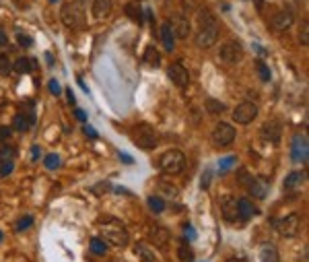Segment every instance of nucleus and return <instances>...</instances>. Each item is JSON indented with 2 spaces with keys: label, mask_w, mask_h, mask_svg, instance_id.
<instances>
[{
  "label": "nucleus",
  "mask_w": 309,
  "mask_h": 262,
  "mask_svg": "<svg viewBox=\"0 0 309 262\" xmlns=\"http://www.w3.org/2000/svg\"><path fill=\"white\" fill-rule=\"evenodd\" d=\"M91 252L97 254V256H105L107 254V244L103 242L101 237H93L91 239Z\"/></svg>",
  "instance_id": "c85d7f7f"
},
{
  "label": "nucleus",
  "mask_w": 309,
  "mask_h": 262,
  "mask_svg": "<svg viewBox=\"0 0 309 262\" xmlns=\"http://www.w3.org/2000/svg\"><path fill=\"white\" fill-rule=\"evenodd\" d=\"M299 227H301V217L297 213H291V215L282 217V219L274 221V229L282 237H295L299 233Z\"/></svg>",
  "instance_id": "423d86ee"
},
{
  "label": "nucleus",
  "mask_w": 309,
  "mask_h": 262,
  "mask_svg": "<svg viewBox=\"0 0 309 262\" xmlns=\"http://www.w3.org/2000/svg\"><path fill=\"white\" fill-rule=\"evenodd\" d=\"M17 41H19V43H21V46H23V48H29L31 43H33V39H31L27 33H19V35H17Z\"/></svg>",
  "instance_id": "a19ab883"
},
{
  "label": "nucleus",
  "mask_w": 309,
  "mask_h": 262,
  "mask_svg": "<svg viewBox=\"0 0 309 262\" xmlns=\"http://www.w3.org/2000/svg\"><path fill=\"white\" fill-rule=\"evenodd\" d=\"M126 17H130L132 21H136V23H142V9H140V5L138 3H128L126 5Z\"/></svg>",
  "instance_id": "bb28decb"
},
{
  "label": "nucleus",
  "mask_w": 309,
  "mask_h": 262,
  "mask_svg": "<svg viewBox=\"0 0 309 262\" xmlns=\"http://www.w3.org/2000/svg\"><path fill=\"white\" fill-rule=\"evenodd\" d=\"M237 133H235V128L227 122H218L214 128H212V143L216 147H229L233 141H235Z\"/></svg>",
  "instance_id": "6e6552de"
},
{
  "label": "nucleus",
  "mask_w": 309,
  "mask_h": 262,
  "mask_svg": "<svg viewBox=\"0 0 309 262\" xmlns=\"http://www.w3.org/2000/svg\"><path fill=\"white\" fill-rule=\"evenodd\" d=\"M83 130H85V135L89 137V139H97V130H95L93 126H87V124H85V128H83Z\"/></svg>",
  "instance_id": "a18cd8bd"
},
{
  "label": "nucleus",
  "mask_w": 309,
  "mask_h": 262,
  "mask_svg": "<svg viewBox=\"0 0 309 262\" xmlns=\"http://www.w3.org/2000/svg\"><path fill=\"white\" fill-rule=\"evenodd\" d=\"M132 141L136 143L138 149L142 151H150L157 147L159 143V135H157V130H154L150 124L142 122V124H136L134 128H132Z\"/></svg>",
  "instance_id": "20e7f679"
},
{
  "label": "nucleus",
  "mask_w": 309,
  "mask_h": 262,
  "mask_svg": "<svg viewBox=\"0 0 309 262\" xmlns=\"http://www.w3.org/2000/svg\"><path fill=\"white\" fill-rule=\"evenodd\" d=\"M239 182L244 184V186H248V184L252 182V176H250L248 171H239Z\"/></svg>",
  "instance_id": "c03bdc74"
},
{
  "label": "nucleus",
  "mask_w": 309,
  "mask_h": 262,
  "mask_svg": "<svg viewBox=\"0 0 309 262\" xmlns=\"http://www.w3.org/2000/svg\"><path fill=\"white\" fill-rule=\"evenodd\" d=\"M148 207L154 213H163L165 211V201L159 199V196H150V199H148Z\"/></svg>",
  "instance_id": "72a5a7b5"
},
{
  "label": "nucleus",
  "mask_w": 309,
  "mask_h": 262,
  "mask_svg": "<svg viewBox=\"0 0 309 262\" xmlns=\"http://www.w3.org/2000/svg\"><path fill=\"white\" fill-rule=\"evenodd\" d=\"M305 182V171H293L284 180V190H295Z\"/></svg>",
  "instance_id": "b1692460"
},
{
  "label": "nucleus",
  "mask_w": 309,
  "mask_h": 262,
  "mask_svg": "<svg viewBox=\"0 0 309 262\" xmlns=\"http://www.w3.org/2000/svg\"><path fill=\"white\" fill-rule=\"evenodd\" d=\"M33 69H35V60H31V58H19L13 64V71H17L19 75H29Z\"/></svg>",
  "instance_id": "393cba45"
},
{
  "label": "nucleus",
  "mask_w": 309,
  "mask_h": 262,
  "mask_svg": "<svg viewBox=\"0 0 309 262\" xmlns=\"http://www.w3.org/2000/svg\"><path fill=\"white\" fill-rule=\"evenodd\" d=\"M178 254H180V260H182V262H194V252L190 250V246H188L186 242H182Z\"/></svg>",
  "instance_id": "473e14b6"
},
{
  "label": "nucleus",
  "mask_w": 309,
  "mask_h": 262,
  "mask_svg": "<svg viewBox=\"0 0 309 262\" xmlns=\"http://www.w3.org/2000/svg\"><path fill=\"white\" fill-rule=\"evenodd\" d=\"M66 97H68V103H70V105H74V103H76V99H74V93H72L70 89L66 91Z\"/></svg>",
  "instance_id": "3c124183"
},
{
  "label": "nucleus",
  "mask_w": 309,
  "mask_h": 262,
  "mask_svg": "<svg viewBox=\"0 0 309 262\" xmlns=\"http://www.w3.org/2000/svg\"><path fill=\"white\" fill-rule=\"evenodd\" d=\"M204 105H206V112H208V114H220V112L225 110V103H220V101H216V99H206Z\"/></svg>",
  "instance_id": "c756f323"
},
{
  "label": "nucleus",
  "mask_w": 309,
  "mask_h": 262,
  "mask_svg": "<svg viewBox=\"0 0 309 262\" xmlns=\"http://www.w3.org/2000/svg\"><path fill=\"white\" fill-rule=\"evenodd\" d=\"M227 262H248V260L246 258H229Z\"/></svg>",
  "instance_id": "5fc2aeb1"
},
{
  "label": "nucleus",
  "mask_w": 309,
  "mask_h": 262,
  "mask_svg": "<svg viewBox=\"0 0 309 262\" xmlns=\"http://www.w3.org/2000/svg\"><path fill=\"white\" fill-rule=\"evenodd\" d=\"M0 242H3V231H0Z\"/></svg>",
  "instance_id": "6e6d98bb"
},
{
  "label": "nucleus",
  "mask_w": 309,
  "mask_h": 262,
  "mask_svg": "<svg viewBox=\"0 0 309 262\" xmlns=\"http://www.w3.org/2000/svg\"><path fill=\"white\" fill-rule=\"evenodd\" d=\"M157 165L161 171L169 173V176H175V173H182L186 169V155L178 149H169L159 157Z\"/></svg>",
  "instance_id": "39448f33"
},
{
  "label": "nucleus",
  "mask_w": 309,
  "mask_h": 262,
  "mask_svg": "<svg viewBox=\"0 0 309 262\" xmlns=\"http://www.w3.org/2000/svg\"><path fill=\"white\" fill-rule=\"evenodd\" d=\"M159 35H161V41H163L165 50H167V52H173V50H175V37H173L171 29H169V23H163V25H161Z\"/></svg>",
  "instance_id": "5701e85b"
},
{
  "label": "nucleus",
  "mask_w": 309,
  "mask_h": 262,
  "mask_svg": "<svg viewBox=\"0 0 309 262\" xmlns=\"http://www.w3.org/2000/svg\"><path fill=\"white\" fill-rule=\"evenodd\" d=\"M31 225H33V217L27 215V217H23V219L17 223V231H25V229H29Z\"/></svg>",
  "instance_id": "4c0bfd02"
},
{
  "label": "nucleus",
  "mask_w": 309,
  "mask_h": 262,
  "mask_svg": "<svg viewBox=\"0 0 309 262\" xmlns=\"http://www.w3.org/2000/svg\"><path fill=\"white\" fill-rule=\"evenodd\" d=\"M50 91H52L54 95H60V93H62V87H60V83H58L56 79L50 81Z\"/></svg>",
  "instance_id": "37998d69"
},
{
  "label": "nucleus",
  "mask_w": 309,
  "mask_h": 262,
  "mask_svg": "<svg viewBox=\"0 0 309 262\" xmlns=\"http://www.w3.org/2000/svg\"><path fill=\"white\" fill-rule=\"evenodd\" d=\"M293 21H295L293 19V13H289V11H278L270 19V27L274 31H286V29L293 25Z\"/></svg>",
  "instance_id": "2eb2a0df"
},
{
  "label": "nucleus",
  "mask_w": 309,
  "mask_h": 262,
  "mask_svg": "<svg viewBox=\"0 0 309 262\" xmlns=\"http://www.w3.org/2000/svg\"><path fill=\"white\" fill-rule=\"evenodd\" d=\"M33 124V116H25V114H19L15 116V122H13V128L17 133H27L29 126Z\"/></svg>",
  "instance_id": "a878e982"
},
{
  "label": "nucleus",
  "mask_w": 309,
  "mask_h": 262,
  "mask_svg": "<svg viewBox=\"0 0 309 262\" xmlns=\"http://www.w3.org/2000/svg\"><path fill=\"white\" fill-rule=\"evenodd\" d=\"M159 190H161L165 196H169V199H178V194H180L178 188H175L173 184H167V182H159Z\"/></svg>",
  "instance_id": "2f4dec72"
},
{
  "label": "nucleus",
  "mask_w": 309,
  "mask_h": 262,
  "mask_svg": "<svg viewBox=\"0 0 309 262\" xmlns=\"http://www.w3.org/2000/svg\"><path fill=\"white\" fill-rule=\"evenodd\" d=\"M120 159H122L124 163H132V161H134V159H132L130 155H126V153H120Z\"/></svg>",
  "instance_id": "603ef678"
},
{
  "label": "nucleus",
  "mask_w": 309,
  "mask_h": 262,
  "mask_svg": "<svg viewBox=\"0 0 309 262\" xmlns=\"http://www.w3.org/2000/svg\"><path fill=\"white\" fill-rule=\"evenodd\" d=\"M220 213H223V219L227 223H235L239 219L237 201L233 199V196H223V199H220Z\"/></svg>",
  "instance_id": "ddd939ff"
},
{
  "label": "nucleus",
  "mask_w": 309,
  "mask_h": 262,
  "mask_svg": "<svg viewBox=\"0 0 309 262\" xmlns=\"http://www.w3.org/2000/svg\"><path fill=\"white\" fill-rule=\"evenodd\" d=\"M268 188H270V184L266 180H256V178H252V182L248 184V190L252 192L254 199H264V196L268 194Z\"/></svg>",
  "instance_id": "6ab92c4d"
},
{
  "label": "nucleus",
  "mask_w": 309,
  "mask_h": 262,
  "mask_svg": "<svg viewBox=\"0 0 309 262\" xmlns=\"http://www.w3.org/2000/svg\"><path fill=\"white\" fill-rule=\"evenodd\" d=\"M97 227L101 231V239L105 244H112L116 248H124L130 242V235L128 229L122 221H118L116 217H101L97 221Z\"/></svg>",
  "instance_id": "f03ea898"
},
{
  "label": "nucleus",
  "mask_w": 309,
  "mask_h": 262,
  "mask_svg": "<svg viewBox=\"0 0 309 262\" xmlns=\"http://www.w3.org/2000/svg\"><path fill=\"white\" fill-rule=\"evenodd\" d=\"M13 169H15V163H13V159H3V161H0V176H3V178L11 176V173H13Z\"/></svg>",
  "instance_id": "c9c22d12"
},
{
  "label": "nucleus",
  "mask_w": 309,
  "mask_h": 262,
  "mask_svg": "<svg viewBox=\"0 0 309 262\" xmlns=\"http://www.w3.org/2000/svg\"><path fill=\"white\" fill-rule=\"evenodd\" d=\"M13 71V64L9 60V56H0V73L3 75H9Z\"/></svg>",
  "instance_id": "58836bf2"
},
{
  "label": "nucleus",
  "mask_w": 309,
  "mask_h": 262,
  "mask_svg": "<svg viewBox=\"0 0 309 262\" xmlns=\"http://www.w3.org/2000/svg\"><path fill=\"white\" fill-rule=\"evenodd\" d=\"M114 11V5L112 0H93V7H91V13L95 19H107Z\"/></svg>",
  "instance_id": "f3484780"
},
{
  "label": "nucleus",
  "mask_w": 309,
  "mask_h": 262,
  "mask_svg": "<svg viewBox=\"0 0 309 262\" xmlns=\"http://www.w3.org/2000/svg\"><path fill=\"white\" fill-rule=\"evenodd\" d=\"M218 56L225 64H237V62H241V58H244V48H241L239 41L229 39L218 48Z\"/></svg>",
  "instance_id": "0eeeda50"
},
{
  "label": "nucleus",
  "mask_w": 309,
  "mask_h": 262,
  "mask_svg": "<svg viewBox=\"0 0 309 262\" xmlns=\"http://www.w3.org/2000/svg\"><path fill=\"white\" fill-rule=\"evenodd\" d=\"M43 163H46L48 169H58L60 167V155H56V153H50V155H46V159H43Z\"/></svg>",
  "instance_id": "f704fd0d"
},
{
  "label": "nucleus",
  "mask_w": 309,
  "mask_h": 262,
  "mask_svg": "<svg viewBox=\"0 0 309 262\" xmlns=\"http://www.w3.org/2000/svg\"><path fill=\"white\" fill-rule=\"evenodd\" d=\"M134 252L144 260V262H161V258L157 256V254H154V250L150 248V246H146V244H136L134 246Z\"/></svg>",
  "instance_id": "412c9836"
},
{
  "label": "nucleus",
  "mask_w": 309,
  "mask_h": 262,
  "mask_svg": "<svg viewBox=\"0 0 309 262\" xmlns=\"http://www.w3.org/2000/svg\"><path fill=\"white\" fill-rule=\"evenodd\" d=\"M218 39V23H216V19L214 15L208 11V9H202L200 15H198V31H196V46L198 48H212L214 43Z\"/></svg>",
  "instance_id": "f257e3e1"
},
{
  "label": "nucleus",
  "mask_w": 309,
  "mask_h": 262,
  "mask_svg": "<svg viewBox=\"0 0 309 262\" xmlns=\"http://www.w3.org/2000/svg\"><path fill=\"white\" fill-rule=\"evenodd\" d=\"M13 157H15L13 147H3V149H0V161H3V159H13Z\"/></svg>",
  "instance_id": "79ce46f5"
},
{
  "label": "nucleus",
  "mask_w": 309,
  "mask_h": 262,
  "mask_svg": "<svg viewBox=\"0 0 309 262\" xmlns=\"http://www.w3.org/2000/svg\"><path fill=\"white\" fill-rule=\"evenodd\" d=\"M11 137V128L9 126H0V141H5Z\"/></svg>",
  "instance_id": "49530a36"
},
{
  "label": "nucleus",
  "mask_w": 309,
  "mask_h": 262,
  "mask_svg": "<svg viewBox=\"0 0 309 262\" xmlns=\"http://www.w3.org/2000/svg\"><path fill=\"white\" fill-rule=\"evenodd\" d=\"M235 163H237V157H235V155H229V157H225V159H220V161H218V173H220V176H225L227 171H231V169L235 167Z\"/></svg>",
  "instance_id": "cd10ccee"
},
{
  "label": "nucleus",
  "mask_w": 309,
  "mask_h": 262,
  "mask_svg": "<svg viewBox=\"0 0 309 262\" xmlns=\"http://www.w3.org/2000/svg\"><path fill=\"white\" fill-rule=\"evenodd\" d=\"M167 77L171 79V83H173L175 87H188V83H190V73H188V69L184 67L182 62H173V64H169Z\"/></svg>",
  "instance_id": "f8f14e48"
},
{
  "label": "nucleus",
  "mask_w": 309,
  "mask_h": 262,
  "mask_svg": "<svg viewBox=\"0 0 309 262\" xmlns=\"http://www.w3.org/2000/svg\"><path fill=\"white\" fill-rule=\"evenodd\" d=\"M299 41H301V46H307V43H309V25H307V21H303V25H301Z\"/></svg>",
  "instance_id": "e433bc0d"
},
{
  "label": "nucleus",
  "mask_w": 309,
  "mask_h": 262,
  "mask_svg": "<svg viewBox=\"0 0 309 262\" xmlns=\"http://www.w3.org/2000/svg\"><path fill=\"white\" fill-rule=\"evenodd\" d=\"M210 180H212V169H204L202 178H200V188H202V190H206V188L210 186Z\"/></svg>",
  "instance_id": "ea45409f"
},
{
  "label": "nucleus",
  "mask_w": 309,
  "mask_h": 262,
  "mask_svg": "<svg viewBox=\"0 0 309 262\" xmlns=\"http://www.w3.org/2000/svg\"><path fill=\"white\" fill-rule=\"evenodd\" d=\"M258 256H260V262H278V252L272 244H262Z\"/></svg>",
  "instance_id": "4be33fe9"
},
{
  "label": "nucleus",
  "mask_w": 309,
  "mask_h": 262,
  "mask_svg": "<svg viewBox=\"0 0 309 262\" xmlns=\"http://www.w3.org/2000/svg\"><path fill=\"white\" fill-rule=\"evenodd\" d=\"M7 41H9L7 33H5V31H0V48H5V46H7Z\"/></svg>",
  "instance_id": "8fccbe9b"
},
{
  "label": "nucleus",
  "mask_w": 309,
  "mask_h": 262,
  "mask_svg": "<svg viewBox=\"0 0 309 262\" xmlns=\"http://www.w3.org/2000/svg\"><path fill=\"white\" fill-rule=\"evenodd\" d=\"M186 231H188V239H194L196 233H194V227L192 225H186Z\"/></svg>",
  "instance_id": "864d4df0"
},
{
  "label": "nucleus",
  "mask_w": 309,
  "mask_h": 262,
  "mask_svg": "<svg viewBox=\"0 0 309 262\" xmlns=\"http://www.w3.org/2000/svg\"><path fill=\"white\" fill-rule=\"evenodd\" d=\"M291 157L297 163H307L309 159V143L305 135H295L291 143Z\"/></svg>",
  "instance_id": "9d476101"
},
{
  "label": "nucleus",
  "mask_w": 309,
  "mask_h": 262,
  "mask_svg": "<svg viewBox=\"0 0 309 262\" xmlns=\"http://www.w3.org/2000/svg\"><path fill=\"white\" fill-rule=\"evenodd\" d=\"M142 60H144L146 67H150V69H159V67H161V54L157 52V48H154V46H148V48L144 50Z\"/></svg>",
  "instance_id": "aec40b11"
},
{
  "label": "nucleus",
  "mask_w": 309,
  "mask_h": 262,
  "mask_svg": "<svg viewBox=\"0 0 309 262\" xmlns=\"http://www.w3.org/2000/svg\"><path fill=\"white\" fill-rule=\"evenodd\" d=\"M169 29H171L173 37H178V39H188L190 33H192L190 21H188V17H184V15H173L171 21H169Z\"/></svg>",
  "instance_id": "9b49d317"
},
{
  "label": "nucleus",
  "mask_w": 309,
  "mask_h": 262,
  "mask_svg": "<svg viewBox=\"0 0 309 262\" xmlns=\"http://www.w3.org/2000/svg\"><path fill=\"white\" fill-rule=\"evenodd\" d=\"M260 133H262V137L266 141L278 143L280 137H282V124H280V120H268V122H264Z\"/></svg>",
  "instance_id": "4468645a"
},
{
  "label": "nucleus",
  "mask_w": 309,
  "mask_h": 262,
  "mask_svg": "<svg viewBox=\"0 0 309 262\" xmlns=\"http://www.w3.org/2000/svg\"><path fill=\"white\" fill-rule=\"evenodd\" d=\"M258 118V105L252 103V101H244V103H239L235 107V112H233V120L237 124H252L254 120Z\"/></svg>",
  "instance_id": "1a4fd4ad"
},
{
  "label": "nucleus",
  "mask_w": 309,
  "mask_h": 262,
  "mask_svg": "<svg viewBox=\"0 0 309 262\" xmlns=\"http://www.w3.org/2000/svg\"><path fill=\"white\" fill-rule=\"evenodd\" d=\"M148 237H150V242L154 246H159V248H165L171 242V233L161 225H152L150 231H148Z\"/></svg>",
  "instance_id": "dca6fc26"
},
{
  "label": "nucleus",
  "mask_w": 309,
  "mask_h": 262,
  "mask_svg": "<svg viewBox=\"0 0 309 262\" xmlns=\"http://www.w3.org/2000/svg\"><path fill=\"white\" fill-rule=\"evenodd\" d=\"M74 116H76L81 122H87V114H85V110H79V107H76V110H74Z\"/></svg>",
  "instance_id": "09e8293b"
},
{
  "label": "nucleus",
  "mask_w": 309,
  "mask_h": 262,
  "mask_svg": "<svg viewBox=\"0 0 309 262\" xmlns=\"http://www.w3.org/2000/svg\"><path fill=\"white\" fill-rule=\"evenodd\" d=\"M256 69H258V75H260V79L264 81V83H268L270 81V69H268V64L266 62H262V60H258L256 62Z\"/></svg>",
  "instance_id": "7c9ffc66"
},
{
  "label": "nucleus",
  "mask_w": 309,
  "mask_h": 262,
  "mask_svg": "<svg viewBox=\"0 0 309 262\" xmlns=\"http://www.w3.org/2000/svg\"><path fill=\"white\" fill-rule=\"evenodd\" d=\"M60 17H62V23L68 29H83L87 25L85 0H68V3H64Z\"/></svg>",
  "instance_id": "7ed1b4c3"
},
{
  "label": "nucleus",
  "mask_w": 309,
  "mask_h": 262,
  "mask_svg": "<svg viewBox=\"0 0 309 262\" xmlns=\"http://www.w3.org/2000/svg\"><path fill=\"white\" fill-rule=\"evenodd\" d=\"M39 157H41V149H39L37 145H35V147H31V159L35 161V159H39Z\"/></svg>",
  "instance_id": "de8ad7c7"
},
{
  "label": "nucleus",
  "mask_w": 309,
  "mask_h": 262,
  "mask_svg": "<svg viewBox=\"0 0 309 262\" xmlns=\"http://www.w3.org/2000/svg\"><path fill=\"white\" fill-rule=\"evenodd\" d=\"M237 213H239V219H252V217L258 215V209L250 199H239L237 201Z\"/></svg>",
  "instance_id": "a211bd4d"
}]
</instances>
